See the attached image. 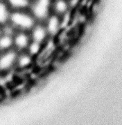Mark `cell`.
<instances>
[{"mask_svg": "<svg viewBox=\"0 0 122 125\" xmlns=\"http://www.w3.org/2000/svg\"><path fill=\"white\" fill-rule=\"evenodd\" d=\"M35 22L32 14L26 10H11L8 24L16 31H30L36 24Z\"/></svg>", "mask_w": 122, "mask_h": 125, "instance_id": "cell-1", "label": "cell"}, {"mask_svg": "<svg viewBox=\"0 0 122 125\" xmlns=\"http://www.w3.org/2000/svg\"><path fill=\"white\" fill-rule=\"evenodd\" d=\"M52 8L51 0H33L31 4V13L35 20L44 21L50 15V10Z\"/></svg>", "mask_w": 122, "mask_h": 125, "instance_id": "cell-2", "label": "cell"}, {"mask_svg": "<svg viewBox=\"0 0 122 125\" xmlns=\"http://www.w3.org/2000/svg\"><path fill=\"white\" fill-rule=\"evenodd\" d=\"M18 54L14 48L0 52V74H6L15 68Z\"/></svg>", "mask_w": 122, "mask_h": 125, "instance_id": "cell-3", "label": "cell"}, {"mask_svg": "<svg viewBox=\"0 0 122 125\" xmlns=\"http://www.w3.org/2000/svg\"><path fill=\"white\" fill-rule=\"evenodd\" d=\"M31 37L28 31H16L13 35V48L17 52H24L30 43Z\"/></svg>", "mask_w": 122, "mask_h": 125, "instance_id": "cell-4", "label": "cell"}, {"mask_svg": "<svg viewBox=\"0 0 122 125\" xmlns=\"http://www.w3.org/2000/svg\"><path fill=\"white\" fill-rule=\"evenodd\" d=\"M61 25V20L60 16L54 13L49 15L46 20V25H44L48 35L54 36L58 34Z\"/></svg>", "mask_w": 122, "mask_h": 125, "instance_id": "cell-5", "label": "cell"}, {"mask_svg": "<svg viewBox=\"0 0 122 125\" xmlns=\"http://www.w3.org/2000/svg\"><path fill=\"white\" fill-rule=\"evenodd\" d=\"M30 37L33 41L43 44L47 40L48 34L45 26L42 24H35L32 30L30 31Z\"/></svg>", "mask_w": 122, "mask_h": 125, "instance_id": "cell-6", "label": "cell"}, {"mask_svg": "<svg viewBox=\"0 0 122 125\" xmlns=\"http://www.w3.org/2000/svg\"><path fill=\"white\" fill-rule=\"evenodd\" d=\"M33 62V57L26 52H19L17 61L15 68H17L20 70L26 69L32 65Z\"/></svg>", "mask_w": 122, "mask_h": 125, "instance_id": "cell-7", "label": "cell"}, {"mask_svg": "<svg viewBox=\"0 0 122 125\" xmlns=\"http://www.w3.org/2000/svg\"><path fill=\"white\" fill-rule=\"evenodd\" d=\"M69 5L68 0H55L52 3V9L54 10V13L58 16L65 15L68 11Z\"/></svg>", "mask_w": 122, "mask_h": 125, "instance_id": "cell-8", "label": "cell"}, {"mask_svg": "<svg viewBox=\"0 0 122 125\" xmlns=\"http://www.w3.org/2000/svg\"><path fill=\"white\" fill-rule=\"evenodd\" d=\"M11 10H26L31 5L30 0H5Z\"/></svg>", "mask_w": 122, "mask_h": 125, "instance_id": "cell-9", "label": "cell"}, {"mask_svg": "<svg viewBox=\"0 0 122 125\" xmlns=\"http://www.w3.org/2000/svg\"><path fill=\"white\" fill-rule=\"evenodd\" d=\"M11 10L4 1H0V27L7 25L9 21Z\"/></svg>", "mask_w": 122, "mask_h": 125, "instance_id": "cell-10", "label": "cell"}, {"mask_svg": "<svg viewBox=\"0 0 122 125\" xmlns=\"http://www.w3.org/2000/svg\"><path fill=\"white\" fill-rule=\"evenodd\" d=\"M13 48V36L1 33L0 35V52Z\"/></svg>", "mask_w": 122, "mask_h": 125, "instance_id": "cell-11", "label": "cell"}, {"mask_svg": "<svg viewBox=\"0 0 122 125\" xmlns=\"http://www.w3.org/2000/svg\"><path fill=\"white\" fill-rule=\"evenodd\" d=\"M42 44L32 41L30 42L29 45L26 51L31 57H35L39 55L41 50H42Z\"/></svg>", "mask_w": 122, "mask_h": 125, "instance_id": "cell-12", "label": "cell"}, {"mask_svg": "<svg viewBox=\"0 0 122 125\" xmlns=\"http://www.w3.org/2000/svg\"><path fill=\"white\" fill-rule=\"evenodd\" d=\"M81 0H68L69 7H74L78 4Z\"/></svg>", "mask_w": 122, "mask_h": 125, "instance_id": "cell-13", "label": "cell"}, {"mask_svg": "<svg viewBox=\"0 0 122 125\" xmlns=\"http://www.w3.org/2000/svg\"><path fill=\"white\" fill-rule=\"evenodd\" d=\"M1 33H2V31H1V27H0V35L1 34Z\"/></svg>", "mask_w": 122, "mask_h": 125, "instance_id": "cell-14", "label": "cell"}, {"mask_svg": "<svg viewBox=\"0 0 122 125\" xmlns=\"http://www.w3.org/2000/svg\"><path fill=\"white\" fill-rule=\"evenodd\" d=\"M5 0H0V1H4Z\"/></svg>", "mask_w": 122, "mask_h": 125, "instance_id": "cell-15", "label": "cell"}]
</instances>
